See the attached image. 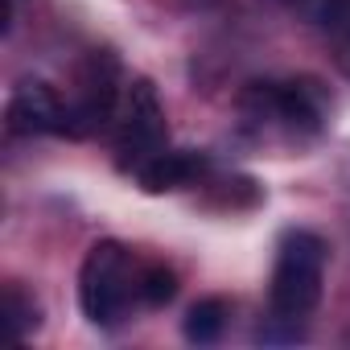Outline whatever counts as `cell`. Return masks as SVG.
I'll list each match as a JSON object with an SVG mask.
<instances>
[{
  "instance_id": "cell-1",
  "label": "cell",
  "mask_w": 350,
  "mask_h": 350,
  "mask_svg": "<svg viewBox=\"0 0 350 350\" xmlns=\"http://www.w3.org/2000/svg\"><path fill=\"white\" fill-rule=\"evenodd\" d=\"M79 305L99 329L124 325L132 317V305H140V264L120 239L91 243L79 268Z\"/></svg>"
},
{
  "instance_id": "cell-2",
  "label": "cell",
  "mask_w": 350,
  "mask_h": 350,
  "mask_svg": "<svg viewBox=\"0 0 350 350\" xmlns=\"http://www.w3.org/2000/svg\"><path fill=\"white\" fill-rule=\"evenodd\" d=\"M329 243L313 231H284L276 243L272 284H268V309L276 321H301L317 309L321 284H325Z\"/></svg>"
},
{
  "instance_id": "cell-3",
  "label": "cell",
  "mask_w": 350,
  "mask_h": 350,
  "mask_svg": "<svg viewBox=\"0 0 350 350\" xmlns=\"http://www.w3.org/2000/svg\"><path fill=\"white\" fill-rule=\"evenodd\" d=\"M239 111L256 128H280L288 136H317L329 99L321 83L313 79H288V83H247L239 95Z\"/></svg>"
},
{
  "instance_id": "cell-4",
  "label": "cell",
  "mask_w": 350,
  "mask_h": 350,
  "mask_svg": "<svg viewBox=\"0 0 350 350\" xmlns=\"http://www.w3.org/2000/svg\"><path fill=\"white\" fill-rule=\"evenodd\" d=\"M124 99V70L120 58L111 50H91L79 70H75V99L66 103V128L62 136L70 140H87L95 132H103Z\"/></svg>"
},
{
  "instance_id": "cell-5",
  "label": "cell",
  "mask_w": 350,
  "mask_h": 350,
  "mask_svg": "<svg viewBox=\"0 0 350 350\" xmlns=\"http://www.w3.org/2000/svg\"><path fill=\"white\" fill-rule=\"evenodd\" d=\"M165 148H169V124L161 95L148 79H132L116 111V165L124 173H136Z\"/></svg>"
},
{
  "instance_id": "cell-6",
  "label": "cell",
  "mask_w": 350,
  "mask_h": 350,
  "mask_svg": "<svg viewBox=\"0 0 350 350\" xmlns=\"http://www.w3.org/2000/svg\"><path fill=\"white\" fill-rule=\"evenodd\" d=\"M5 128H9V136H62L66 103L46 79H25L9 95Z\"/></svg>"
},
{
  "instance_id": "cell-7",
  "label": "cell",
  "mask_w": 350,
  "mask_h": 350,
  "mask_svg": "<svg viewBox=\"0 0 350 350\" xmlns=\"http://www.w3.org/2000/svg\"><path fill=\"white\" fill-rule=\"evenodd\" d=\"M206 169H211L206 152H194V148H165V152H157L144 169H136L132 178L140 182L144 194H178V190H186V186H198V182L206 178Z\"/></svg>"
},
{
  "instance_id": "cell-8",
  "label": "cell",
  "mask_w": 350,
  "mask_h": 350,
  "mask_svg": "<svg viewBox=\"0 0 350 350\" xmlns=\"http://www.w3.org/2000/svg\"><path fill=\"white\" fill-rule=\"evenodd\" d=\"M227 321H231V301H223V297H202L198 305H190V313H186V321H182V334H186V342H194V346H211V342L223 338Z\"/></svg>"
},
{
  "instance_id": "cell-9",
  "label": "cell",
  "mask_w": 350,
  "mask_h": 350,
  "mask_svg": "<svg viewBox=\"0 0 350 350\" xmlns=\"http://www.w3.org/2000/svg\"><path fill=\"white\" fill-rule=\"evenodd\" d=\"M5 325L13 334V342H25L38 325H42V305L33 293H25L17 280L5 284Z\"/></svg>"
},
{
  "instance_id": "cell-10",
  "label": "cell",
  "mask_w": 350,
  "mask_h": 350,
  "mask_svg": "<svg viewBox=\"0 0 350 350\" xmlns=\"http://www.w3.org/2000/svg\"><path fill=\"white\" fill-rule=\"evenodd\" d=\"M173 297H178V272H173L169 264H161V260L140 264V305L161 309V305H169Z\"/></svg>"
},
{
  "instance_id": "cell-11",
  "label": "cell",
  "mask_w": 350,
  "mask_h": 350,
  "mask_svg": "<svg viewBox=\"0 0 350 350\" xmlns=\"http://www.w3.org/2000/svg\"><path fill=\"white\" fill-rule=\"evenodd\" d=\"M215 190H219V206H231V211H243V206L260 202V186L252 178H227Z\"/></svg>"
},
{
  "instance_id": "cell-12",
  "label": "cell",
  "mask_w": 350,
  "mask_h": 350,
  "mask_svg": "<svg viewBox=\"0 0 350 350\" xmlns=\"http://www.w3.org/2000/svg\"><path fill=\"white\" fill-rule=\"evenodd\" d=\"M317 25L334 38H350V0H317Z\"/></svg>"
},
{
  "instance_id": "cell-13",
  "label": "cell",
  "mask_w": 350,
  "mask_h": 350,
  "mask_svg": "<svg viewBox=\"0 0 350 350\" xmlns=\"http://www.w3.org/2000/svg\"><path fill=\"white\" fill-rule=\"evenodd\" d=\"M173 9H190V13H202V9H215L219 0H169Z\"/></svg>"
},
{
  "instance_id": "cell-14",
  "label": "cell",
  "mask_w": 350,
  "mask_h": 350,
  "mask_svg": "<svg viewBox=\"0 0 350 350\" xmlns=\"http://www.w3.org/2000/svg\"><path fill=\"white\" fill-rule=\"evenodd\" d=\"M272 5H297V0H272Z\"/></svg>"
},
{
  "instance_id": "cell-15",
  "label": "cell",
  "mask_w": 350,
  "mask_h": 350,
  "mask_svg": "<svg viewBox=\"0 0 350 350\" xmlns=\"http://www.w3.org/2000/svg\"><path fill=\"white\" fill-rule=\"evenodd\" d=\"M346 70H350V58H346Z\"/></svg>"
}]
</instances>
